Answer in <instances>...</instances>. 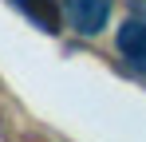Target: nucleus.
<instances>
[{"mask_svg":"<svg viewBox=\"0 0 146 142\" xmlns=\"http://www.w3.org/2000/svg\"><path fill=\"white\" fill-rule=\"evenodd\" d=\"M111 4L115 0H63V16L75 36H99L111 20Z\"/></svg>","mask_w":146,"mask_h":142,"instance_id":"1","label":"nucleus"},{"mask_svg":"<svg viewBox=\"0 0 146 142\" xmlns=\"http://www.w3.org/2000/svg\"><path fill=\"white\" fill-rule=\"evenodd\" d=\"M115 47H119L122 63L146 79V16H130V20L119 24L115 32Z\"/></svg>","mask_w":146,"mask_h":142,"instance_id":"2","label":"nucleus"},{"mask_svg":"<svg viewBox=\"0 0 146 142\" xmlns=\"http://www.w3.org/2000/svg\"><path fill=\"white\" fill-rule=\"evenodd\" d=\"M24 20H32L40 32H48V36H55V32H63V0H8Z\"/></svg>","mask_w":146,"mask_h":142,"instance_id":"3","label":"nucleus"},{"mask_svg":"<svg viewBox=\"0 0 146 142\" xmlns=\"http://www.w3.org/2000/svg\"><path fill=\"white\" fill-rule=\"evenodd\" d=\"M130 4V16H146V0H126Z\"/></svg>","mask_w":146,"mask_h":142,"instance_id":"4","label":"nucleus"}]
</instances>
